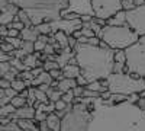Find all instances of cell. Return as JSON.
<instances>
[{
    "instance_id": "cell-1",
    "label": "cell",
    "mask_w": 145,
    "mask_h": 131,
    "mask_svg": "<svg viewBox=\"0 0 145 131\" xmlns=\"http://www.w3.org/2000/svg\"><path fill=\"white\" fill-rule=\"evenodd\" d=\"M87 131H145V109L129 101L107 103L96 98Z\"/></svg>"
},
{
    "instance_id": "cell-2",
    "label": "cell",
    "mask_w": 145,
    "mask_h": 131,
    "mask_svg": "<svg viewBox=\"0 0 145 131\" xmlns=\"http://www.w3.org/2000/svg\"><path fill=\"white\" fill-rule=\"evenodd\" d=\"M74 50L77 64L81 68V74L86 77L89 83L100 79H107L113 73L115 50L110 47L103 48L100 45L78 42Z\"/></svg>"
},
{
    "instance_id": "cell-3",
    "label": "cell",
    "mask_w": 145,
    "mask_h": 131,
    "mask_svg": "<svg viewBox=\"0 0 145 131\" xmlns=\"http://www.w3.org/2000/svg\"><path fill=\"white\" fill-rule=\"evenodd\" d=\"M29 15L32 25L61 19V12L68 7V0H10Z\"/></svg>"
},
{
    "instance_id": "cell-4",
    "label": "cell",
    "mask_w": 145,
    "mask_h": 131,
    "mask_svg": "<svg viewBox=\"0 0 145 131\" xmlns=\"http://www.w3.org/2000/svg\"><path fill=\"white\" fill-rule=\"evenodd\" d=\"M102 41L113 50H125L139 39V35L126 25H105L102 26L100 35Z\"/></svg>"
},
{
    "instance_id": "cell-5",
    "label": "cell",
    "mask_w": 145,
    "mask_h": 131,
    "mask_svg": "<svg viewBox=\"0 0 145 131\" xmlns=\"http://www.w3.org/2000/svg\"><path fill=\"white\" fill-rule=\"evenodd\" d=\"M93 102H74L72 109L61 118V131H87L91 121Z\"/></svg>"
},
{
    "instance_id": "cell-6",
    "label": "cell",
    "mask_w": 145,
    "mask_h": 131,
    "mask_svg": "<svg viewBox=\"0 0 145 131\" xmlns=\"http://www.w3.org/2000/svg\"><path fill=\"white\" fill-rule=\"evenodd\" d=\"M109 92L110 93H141L145 90V79L134 77L131 73H112L107 77Z\"/></svg>"
},
{
    "instance_id": "cell-7",
    "label": "cell",
    "mask_w": 145,
    "mask_h": 131,
    "mask_svg": "<svg viewBox=\"0 0 145 131\" xmlns=\"http://www.w3.org/2000/svg\"><path fill=\"white\" fill-rule=\"evenodd\" d=\"M126 54V66L123 73H135L141 77L145 76V35L139 37V39L125 48Z\"/></svg>"
},
{
    "instance_id": "cell-8",
    "label": "cell",
    "mask_w": 145,
    "mask_h": 131,
    "mask_svg": "<svg viewBox=\"0 0 145 131\" xmlns=\"http://www.w3.org/2000/svg\"><path fill=\"white\" fill-rule=\"evenodd\" d=\"M94 16L109 19L119 10H122V0H91Z\"/></svg>"
},
{
    "instance_id": "cell-9",
    "label": "cell",
    "mask_w": 145,
    "mask_h": 131,
    "mask_svg": "<svg viewBox=\"0 0 145 131\" xmlns=\"http://www.w3.org/2000/svg\"><path fill=\"white\" fill-rule=\"evenodd\" d=\"M126 23L139 37L145 35V5L126 10Z\"/></svg>"
},
{
    "instance_id": "cell-10",
    "label": "cell",
    "mask_w": 145,
    "mask_h": 131,
    "mask_svg": "<svg viewBox=\"0 0 145 131\" xmlns=\"http://www.w3.org/2000/svg\"><path fill=\"white\" fill-rule=\"evenodd\" d=\"M51 26H52V34L57 32V31H64L67 35H72L74 31L83 28V20L80 18H77V19H64V18H61L58 20L51 22Z\"/></svg>"
},
{
    "instance_id": "cell-11",
    "label": "cell",
    "mask_w": 145,
    "mask_h": 131,
    "mask_svg": "<svg viewBox=\"0 0 145 131\" xmlns=\"http://www.w3.org/2000/svg\"><path fill=\"white\" fill-rule=\"evenodd\" d=\"M68 12H74V13L81 15H90L94 16V10L91 6V0H68V7L61 12V18L68 13Z\"/></svg>"
},
{
    "instance_id": "cell-12",
    "label": "cell",
    "mask_w": 145,
    "mask_h": 131,
    "mask_svg": "<svg viewBox=\"0 0 145 131\" xmlns=\"http://www.w3.org/2000/svg\"><path fill=\"white\" fill-rule=\"evenodd\" d=\"M19 12V6L15 5V3H9L7 7H5L3 10H0V25H9V23L13 22V19L16 18Z\"/></svg>"
},
{
    "instance_id": "cell-13",
    "label": "cell",
    "mask_w": 145,
    "mask_h": 131,
    "mask_svg": "<svg viewBox=\"0 0 145 131\" xmlns=\"http://www.w3.org/2000/svg\"><path fill=\"white\" fill-rule=\"evenodd\" d=\"M39 31H38V28H36L35 25H32V26H25L22 31H20V35L19 37L23 39V41H32V42H35L36 39L39 38Z\"/></svg>"
},
{
    "instance_id": "cell-14",
    "label": "cell",
    "mask_w": 145,
    "mask_h": 131,
    "mask_svg": "<svg viewBox=\"0 0 145 131\" xmlns=\"http://www.w3.org/2000/svg\"><path fill=\"white\" fill-rule=\"evenodd\" d=\"M72 57H76V50H72V48H70V47H67V48H64V50H59L58 55H55V60L58 61V64L61 66V68H63Z\"/></svg>"
},
{
    "instance_id": "cell-15",
    "label": "cell",
    "mask_w": 145,
    "mask_h": 131,
    "mask_svg": "<svg viewBox=\"0 0 145 131\" xmlns=\"http://www.w3.org/2000/svg\"><path fill=\"white\" fill-rule=\"evenodd\" d=\"M16 124L20 127V130H32L39 131V122L35 118H16Z\"/></svg>"
},
{
    "instance_id": "cell-16",
    "label": "cell",
    "mask_w": 145,
    "mask_h": 131,
    "mask_svg": "<svg viewBox=\"0 0 145 131\" xmlns=\"http://www.w3.org/2000/svg\"><path fill=\"white\" fill-rule=\"evenodd\" d=\"M35 114H36V109L31 105H25V106H20L15 111V114L12 115L13 120L16 118H35Z\"/></svg>"
},
{
    "instance_id": "cell-17",
    "label": "cell",
    "mask_w": 145,
    "mask_h": 131,
    "mask_svg": "<svg viewBox=\"0 0 145 131\" xmlns=\"http://www.w3.org/2000/svg\"><path fill=\"white\" fill-rule=\"evenodd\" d=\"M61 70H63L64 77H70V79H77V77L81 74L80 66H78V64H74V63H67Z\"/></svg>"
},
{
    "instance_id": "cell-18",
    "label": "cell",
    "mask_w": 145,
    "mask_h": 131,
    "mask_svg": "<svg viewBox=\"0 0 145 131\" xmlns=\"http://www.w3.org/2000/svg\"><path fill=\"white\" fill-rule=\"evenodd\" d=\"M106 25H126V10H119L118 13H115L112 18H109L106 20Z\"/></svg>"
},
{
    "instance_id": "cell-19",
    "label": "cell",
    "mask_w": 145,
    "mask_h": 131,
    "mask_svg": "<svg viewBox=\"0 0 145 131\" xmlns=\"http://www.w3.org/2000/svg\"><path fill=\"white\" fill-rule=\"evenodd\" d=\"M46 124L51 131H61V118H59L55 112L48 114L46 117Z\"/></svg>"
},
{
    "instance_id": "cell-20",
    "label": "cell",
    "mask_w": 145,
    "mask_h": 131,
    "mask_svg": "<svg viewBox=\"0 0 145 131\" xmlns=\"http://www.w3.org/2000/svg\"><path fill=\"white\" fill-rule=\"evenodd\" d=\"M77 86V80L76 79H70V77H64L63 80H59V83H58V90H61L63 93H65V92H68V90H71L72 88H76Z\"/></svg>"
},
{
    "instance_id": "cell-21",
    "label": "cell",
    "mask_w": 145,
    "mask_h": 131,
    "mask_svg": "<svg viewBox=\"0 0 145 131\" xmlns=\"http://www.w3.org/2000/svg\"><path fill=\"white\" fill-rule=\"evenodd\" d=\"M52 76L50 74V71L44 70L39 76H36L35 79H32V86H39L41 83H48V85H51L52 83Z\"/></svg>"
},
{
    "instance_id": "cell-22",
    "label": "cell",
    "mask_w": 145,
    "mask_h": 131,
    "mask_svg": "<svg viewBox=\"0 0 145 131\" xmlns=\"http://www.w3.org/2000/svg\"><path fill=\"white\" fill-rule=\"evenodd\" d=\"M52 35H54L55 41L59 44V47H61V50H64V48H67V47H68V35L64 31H57Z\"/></svg>"
},
{
    "instance_id": "cell-23",
    "label": "cell",
    "mask_w": 145,
    "mask_h": 131,
    "mask_svg": "<svg viewBox=\"0 0 145 131\" xmlns=\"http://www.w3.org/2000/svg\"><path fill=\"white\" fill-rule=\"evenodd\" d=\"M50 42V35H39V38L36 39L35 42H33V45H35V51H39V53H42L44 51V48H45V45Z\"/></svg>"
},
{
    "instance_id": "cell-24",
    "label": "cell",
    "mask_w": 145,
    "mask_h": 131,
    "mask_svg": "<svg viewBox=\"0 0 145 131\" xmlns=\"http://www.w3.org/2000/svg\"><path fill=\"white\" fill-rule=\"evenodd\" d=\"M16 109H18V108H16L15 105H12V103L2 105V106H0V117H9V115H13Z\"/></svg>"
},
{
    "instance_id": "cell-25",
    "label": "cell",
    "mask_w": 145,
    "mask_h": 131,
    "mask_svg": "<svg viewBox=\"0 0 145 131\" xmlns=\"http://www.w3.org/2000/svg\"><path fill=\"white\" fill-rule=\"evenodd\" d=\"M10 64L13 66L15 68H18L19 71L31 70V68H28V67H26V64L23 63V60H22V58H18V57H12V58H10Z\"/></svg>"
},
{
    "instance_id": "cell-26",
    "label": "cell",
    "mask_w": 145,
    "mask_h": 131,
    "mask_svg": "<svg viewBox=\"0 0 145 131\" xmlns=\"http://www.w3.org/2000/svg\"><path fill=\"white\" fill-rule=\"evenodd\" d=\"M36 28H38L39 34H42V35H51L52 34L51 22H42V23H39V25H36Z\"/></svg>"
},
{
    "instance_id": "cell-27",
    "label": "cell",
    "mask_w": 145,
    "mask_h": 131,
    "mask_svg": "<svg viewBox=\"0 0 145 131\" xmlns=\"http://www.w3.org/2000/svg\"><path fill=\"white\" fill-rule=\"evenodd\" d=\"M18 18H19V20H20L25 26H32L31 18H29V15H28L23 9H19V12H18Z\"/></svg>"
},
{
    "instance_id": "cell-28",
    "label": "cell",
    "mask_w": 145,
    "mask_h": 131,
    "mask_svg": "<svg viewBox=\"0 0 145 131\" xmlns=\"http://www.w3.org/2000/svg\"><path fill=\"white\" fill-rule=\"evenodd\" d=\"M10 103H12V105H15L16 108H20V106H25V105H28L26 98H23L22 95H19V93L16 95V96H15L13 99L10 101Z\"/></svg>"
},
{
    "instance_id": "cell-29",
    "label": "cell",
    "mask_w": 145,
    "mask_h": 131,
    "mask_svg": "<svg viewBox=\"0 0 145 131\" xmlns=\"http://www.w3.org/2000/svg\"><path fill=\"white\" fill-rule=\"evenodd\" d=\"M5 41L10 42L12 45L15 47V48H22V44H23V39L20 37H5L3 38Z\"/></svg>"
},
{
    "instance_id": "cell-30",
    "label": "cell",
    "mask_w": 145,
    "mask_h": 131,
    "mask_svg": "<svg viewBox=\"0 0 145 131\" xmlns=\"http://www.w3.org/2000/svg\"><path fill=\"white\" fill-rule=\"evenodd\" d=\"M12 88H13L16 92H22L23 89H26L28 86H26V83H25V80H22V79H15L13 82H12Z\"/></svg>"
},
{
    "instance_id": "cell-31",
    "label": "cell",
    "mask_w": 145,
    "mask_h": 131,
    "mask_svg": "<svg viewBox=\"0 0 145 131\" xmlns=\"http://www.w3.org/2000/svg\"><path fill=\"white\" fill-rule=\"evenodd\" d=\"M0 131H20V127L16 124V121L13 120L10 124L7 125H3L2 122H0Z\"/></svg>"
},
{
    "instance_id": "cell-32",
    "label": "cell",
    "mask_w": 145,
    "mask_h": 131,
    "mask_svg": "<svg viewBox=\"0 0 145 131\" xmlns=\"http://www.w3.org/2000/svg\"><path fill=\"white\" fill-rule=\"evenodd\" d=\"M42 67H44V70H46V71L54 70V68H61V66L58 64L57 60H46V61H44Z\"/></svg>"
},
{
    "instance_id": "cell-33",
    "label": "cell",
    "mask_w": 145,
    "mask_h": 131,
    "mask_svg": "<svg viewBox=\"0 0 145 131\" xmlns=\"http://www.w3.org/2000/svg\"><path fill=\"white\" fill-rule=\"evenodd\" d=\"M35 96H36V101H39V102H50V98H48V95H46L44 90L38 89L36 86H35Z\"/></svg>"
},
{
    "instance_id": "cell-34",
    "label": "cell",
    "mask_w": 145,
    "mask_h": 131,
    "mask_svg": "<svg viewBox=\"0 0 145 131\" xmlns=\"http://www.w3.org/2000/svg\"><path fill=\"white\" fill-rule=\"evenodd\" d=\"M115 61L118 63H125L126 64V54H125V50H115Z\"/></svg>"
},
{
    "instance_id": "cell-35",
    "label": "cell",
    "mask_w": 145,
    "mask_h": 131,
    "mask_svg": "<svg viewBox=\"0 0 145 131\" xmlns=\"http://www.w3.org/2000/svg\"><path fill=\"white\" fill-rule=\"evenodd\" d=\"M61 99H63L65 103H74L76 95H74V92H72V89H71V90H68V92H65V93H63Z\"/></svg>"
},
{
    "instance_id": "cell-36",
    "label": "cell",
    "mask_w": 145,
    "mask_h": 131,
    "mask_svg": "<svg viewBox=\"0 0 145 131\" xmlns=\"http://www.w3.org/2000/svg\"><path fill=\"white\" fill-rule=\"evenodd\" d=\"M22 50H25L28 54H32V53H35V45H33L32 41H23Z\"/></svg>"
},
{
    "instance_id": "cell-37",
    "label": "cell",
    "mask_w": 145,
    "mask_h": 131,
    "mask_svg": "<svg viewBox=\"0 0 145 131\" xmlns=\"http://www.w3.org/2000/svg\"><path fill=\"white\" fill-rule=\"evenodd\" d=\"M12 68V64L10 61H0V74L5 76V73H7V71H10Z\"/></svg>"
},
{
    "instance_id": "cell-38",
    "label": "cell",
    "mask_w": 145,
    "mask_h": 131,
    "mask_svg": "<svg viewBox=\"0 0 145 131\" xmlns=\"http://www.w3.org/2000/svg\"><path fill=\"white\" fill-rule=\"evenodd\" d=\"M0 50H2V51H5V53H12V51H13L15 50V47L13 45H12L10 42H7V41H3L2 44H0Z\"/></svg>"
},
{
    "instance_id": "cell-39",
    "label": "cell",
    "mask_w": 145,
    "mask_h": 131,
    "mask_svg": "<svg viewBox=\"0 0 145 131\" xmlns=\"http://www.w3.org/2000/svg\"><path fill=\"white\" fill-rule=\"evenodd\" d=\"M61 96H63V92H61V90H58V89H54L48 98H50L51 102H55V101H58V99H61Z\"/></svg>"
},
{
    "instance_id": "cell-40",
    "label": "cell",
    "mask_w": 145,
    "mask_h": 131,
    "mask_svg": "<svg viewBox=\"0 0 145 131\" xmlns=\"http://www.w3.org/2000/svg\"><path fill=\"white\" fill-rule=\"evenodd\" d=\"M57 50H55V47H54V44H51V42H48L46 45H45V48H44V54H46V55H52V54H57L55 53Z\"/></svg>"
},
{
    "instance_id": "cell-41",
    "label": "cell",
    "mask_w": 145,
    "mask_h": 131,
    "mask_svg": "<svg viewBox=\"0 0 145 131\" xmlns=\"http://www.w3.org/2000/svg\"><path fill=\"white\" fill-rule=\"evenodd\" d=\"M125 63H118V61H115L113 63V73H123L125 71Z\"/></svg>"
},
{
    "instance_id": "cell-42",
    "label": "cell",
    "mask_w": 145,
    "mask_h": 131,
    "mask_svg": "<svg viewBox=\"0 0 145 131\" xmlns=\"http://www.w3.org/2000/svg\"><path fill=\"white\" fill-rule=\"evenodd\" d=\"M81 31H83V35H84V37H87V38L96 37V32H94L90 26H83V28H81Z\"/></svg>"
},
{
    "instance_id": "cell-43",
    "label": "cell",
    "mask_w": 145,
    "mask_h": 131,
    "mask_svg": "<svg viewBox=\"0 0 145 131\" xmlns=\"http://www.w3.org/2000/svg\"><path fill=\"white\" fill-rule=\"evenodd\" d=\"M7 28H15V29H19V31H22L23 28H25V25L20 22V20H13L12 23H9L7 25Z\"/></svg>"
},
{
    "instance_id": "cell-44",
    "label": "cell",
    "mask_w": 145,
    "mask_h": 131,
    "mask_svg": "<svg viewBox=\"0 0 145 131\" xmlns=\"http://www.w3.org/2000/svg\"><path fill=\"white\" fill-rule=\"evenodd\" d=\"M46 117H48V114H46V112L36 111V114H35V120L38 121V122H41V121H45V120H46Z\"/></svg>"
},
{
    "instance_id": "cell-45",
    "label": "cell",
    "mask_w": 145,
    "mask_h": 131,
    "mask_svg": "<svg viewBox=\"0 0 145 131\" xmlns=\"http://www.w3.org/2000/svg\"><path fill=\"white\" fill-rule=\"evenodd\" d=\"M137 7L134 2H129V0H122V9L123 10H131V9H134Z\"/></svg>"
},
{
    "instance_id": "cell-46",
    "label": "cell",
    "mask_w": 145,
    "mask_h": 131,
    "mask_svg": "<svg viewBox=\"0 0 145 131\" xmlns=\"http://www.w3.org/2000/svg\"><path fill=\"white\" fill-rule=\"evenodd\" d=\"M67 105H68V103H65L63 99H58V101H55V111L65 109V108H67Z\"/></svg>"
},
{
    "instance_id": "cell-47",
    "label": "cell",
    "mask_w": 145,
    "mask_h": 131,
    "mask_svg": "<svg viewBox=\"0 0 145 131\" xmlns=\"http://www.w3.org/2000/svg\"><path fill=\"white\" fill-rule=\"evenodd\" d=\"M84 89H86V86H80V85H77L76 88H72V92H74L76 98H77V96H83V92H84Z\"/></svg>"
},
{
    "instance_id": "cell-48",
    "label": "cell",
    "mask_w": 145,
    "mask_h": 131,
    "mask_svg": "<svg viewBox=\"0 0 145 131\" xmlns=\"http://www.w3.org/2000/svg\"><path fill=\"white\" fill-rule=\"evenodd\" d=\"M77 44H78L77 38H74L72 35H68V47H70V48H72V50H74Z\"/></svg>"
},
{
    "instance_id": "cell-49",
    "label": "cell",
    "mask_w": 145,
    "mask_h": 131,
    "mask_svg": "<svg viewBox=\"0 0 145 131\" xmlns=\"http://www.w3.org/2000/svg\"><path fill=\"white\" fill-rule=\"evenodd\" d=\"M139 98H141V95H139V93H131L129 96H128V101H129L131 103H137Z\"/></svg>"
},
{
    "instance_id": "cell-50",
    "label": "cell",
    "mask_w": 145,
    "mask_h": 131,
    "mask_svg": "<svg viewBox=\"0 0 145 131\" xmlns=\"http://www.w3.org/2000/svg\"><path fill=\"white\" fill-rule=\"evenodd\" d=\"M20 31L15 29V28H7V37H19Z\"/></svg>"
},
{
    "instance_id": "cell-51",
    "label": "cell",
    "mask_w": 145,
    "mask_h": 131,
    "mask_svg": "<svg viewBox=\"0 0 145 131\" xmlns=\"http://www.w3.org/2000/svg\"><path fill=\"white\" fill-rule=\"evenodd\" d=\"M76 80H77V85H80V86H87V83H89V82L86 80V77H84L83 74H80Z\"/></svg>"
},
{
    "instance_id": "cell-52",
    "label": "cell",
    "mask_w": 145,
    "mask_h": 131,
    "mask_svg": "<svg viewBox=\"0 0 145 131\" xmlns=\"http://www.w3.org/2000/svg\"><path fill=\"white\" fill-rule=\"evenodd\" d=\"M39 131H50V127H48V124H46V120L39 122Z\"/></svg>"
},
{
    "instance_id": "cell-53",
    "label": "cell",
    "mask_w": 145,
    "mask_h": 131,
    "mask_svg": "<svg viewBox=\"0 0 145 131\" xmlns=\"http://www.w3.org/2000/svg\"><path fill=\"white\" fill-rule=\"evenodd\" d=\"M137 105L139 106V108H141V109H145V98H142V96H141V98L138 99V102H137Z\"/></svg>"
},
{
    "instance_id": "cell-54",
    "label": "cell",
    "mask_w": 145,
    "mask_h": 131,
    "mask_svg": "<svg viewBox=\"0 0 145 131\" xmlns=\"http://www.w3.org/2000/svg\"><path fill=\"white\" fill-rule=\"evenodd\" d=\"M110 95H112V93L109 92V90H105V92H102V93H100V98L106 101V99H109V98H110Z\"/></svg>"
},
{
    "instance_id": "cell-55",
    "label": "cell",
    "mask_w": 145,
    "mask_h": 131,
    "mask_svg": "<svg viewBox=\"0 0 145 131\" xmlns=\"http://www.w3.org/2000/svg\"><path fill=\"white\" fill-rule=\"evenodd\" d=\"M10 3V0H0V10H3L5 7H7Z\"/></svg>"
},
{
    "instance_id": "cell-56",
    "label": "cell",
    "mask_w": 145,
    "mask_h": 131,
    "mask_svg": "<svg viewBox=\"0 0 145 131\" xmlns=\"http://www.w3.org/2000/svg\"><path fill=\"white\" fill-rule=\"evenodd\" d=\"M80 19H81L83 22H90V20L93 19V16H90V15H81Z\"/></svg>"
},
{
    "instance_id": "cell-57",
    "label": "cell",
    "mask_w": 145,
    "mask_h": 131,
    "mask_svg": "<svg viewBox=\"0 0 145 131\" xmlns=\"http://www.w3.org/2000/svg\"><path fill=\"white\" fill-rule=\"evenodd\" d=\"M81 35H83V31H81V29H77V31L72 32V37H74V38H80Z\"/></svg>"
},
{
    "instance_id": "cell-58",
    "label": "cell",
    "mask_w": 145,
    "mask_h": 131,
    "mask_svg": "<svg viewBox=\"0 0 145 131\" xmlns=\"http://www.w3.org/2000/svg\"><path fill=\"white\" fill-rule=\"evenodd\" d=\"M145 5V0H135V6H142Z\"/></svg>"
},
{
    "instance_id": "cell-59",
    "label": "cell",
    "mask_w": 145,
    "mask_h": 131,
    "mask_svg": "<svg viewBox=\"0 0 145 131\" xmlns=\"http://www.w3.org/2000/svg\"><path fill=\"white\" fill-rule=\"evenodd\" d=\"M3 96H5V89L0 88V98H3Z\"/></svg>"
},
{
    "instance_id": "cell-60",
    "label": "cell",
    "mask_w": 145,
    "mask_h": 131,
    "mask_svg": "<svg viewBox=\"0 0 145 131\" xmlns=\"http://www.w3.org/2000/svg\"><path fill=\"white\" fill-rule=\"evenodd\" d=\"M20 131H32V130H20Z\"/></svg>"
},
{
    "instance_id": "cell-61",
    "label": "cell",
    "mask_w": 145,
    "mask_h": 131,
    "mask_svg": "<svg viewBox=\"0 0 145 131\" xmlns=\"http://www.w3.org/2000/svg\"><path fill=\"white\" fill-rule=\"evenodd\" d=\"M144 79H145V76H144Z\"/></svg>"
}]
</instances>
